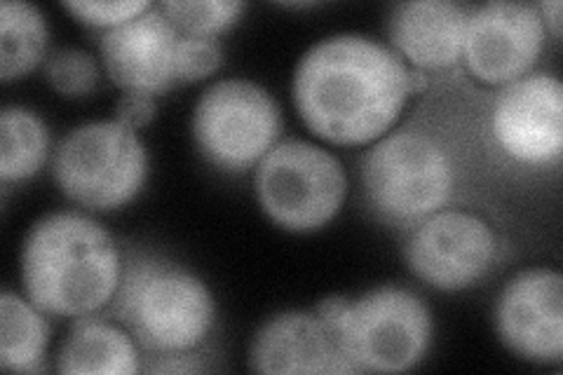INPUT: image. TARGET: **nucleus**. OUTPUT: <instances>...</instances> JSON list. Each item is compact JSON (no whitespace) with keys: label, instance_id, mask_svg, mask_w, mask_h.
Here are the masks:
<instances>
[{"label":"nucleus","instance_id":"nucleus-27","mask_svg":"<svg viewBox=\"0 0 563 375\" xmlns=\"http://www.w3.org/2000/svg\"><path fill=\"white\" fill-rule=\"evenodd\" d=\"M426 87V76L422 74H409V92H416V89Z\"/></svg>","mask_w":563,"mask_h":375},{"label":"nucleus","instance_id":"nucleus-10","mask_svg":"<svg viewBox=\"0 0 563 375\" xmlns=\"http://www.w3.org/2000/svg\"><path fill=\"white\" fill-rule=\"evenodd\" d=\"M542 41L544 24L536 8L488 3L467 14L463 59L482 82L512 85L533 68Z\"/></svg>","mask_w":563,"mask_h":375},{"label":"nucleus","instance_id":"nucleus-20","mask_svg":"<svg viewBox=\"0 0 563 375\" xmlns=\"http://www.w3.org/2000/svg\"><path fill=\"white\" fill-rule=\"evenodd\" d=\"M161 10L184 35L211 38L233 26L244 5L235 0H167Z\"/></svg>","mask_w":563,"mask_h":375},{"label":"nucleus","instance_id":"nucleus-18","mask_svg":"<svg viewBox=\"0 0 563 375\" xmlns=\"http://www.w3.org/2000/svg\"><path fill=\"white\" fill-rule=\"evenodd\" d=\"M47 324L26 300L10 291L0 298V364L8 371H38Z\"/></svg>","mask_w":563,"mask_h":375},{"label":"nucleus","instance_id":"nucleus-26","mask_svg":"<svg viewBox=\"0 0 563 375\" xmlns=\"http://www.w3.org/2000/svg\"><path fill=\"white\" fill-rule=\"evenodd\" d=\"M181 356H174V354H169V362H163V364H155V366H151L153 371H198L200 366L198 364H190V362H179Z\"/></svg>","mask_w":563,"mask_h":375},{"label":"nucleus","instance_id":"nucleus-12","mask_svg":"<svg viewBox=\"0 0 563 375\" xmlns=\"http://www.w3.org/2000/svg\"><path fill=\"white\" fill-rule=\"evenodd\" d=\"M563 89L552 76L507 85L493 111V132L507 155L526 165H548L563 151Z\"/></svg>","mask_w":563,"mask_h":375},{"label":"nucleus","instance_id":"nucleus-6","mask_svg":"<svg viewBox=\"0 0 563 375\" xmlns=\"http://www.w3.org/2000/svg\"><path fill=\"white\" fill-rule=\"evenodd\" d=\"M55 178L70 200L87 209L122 207L144 186V144L120 122L82 124L59 144Z\"/></svg>","mask_w":563,"mask_h":375},{"label":"nucleus","instance_id":"nucleus-21","mask_svg":"<svg viewBox=\"0 0 563 375\" xmlns=\"http://www.w3.org/2000/svg\"><path fill=\"white\" fill-rule=\"evenodd\" d=\"M97 64L80 49L55 52L45 64L47 82L64 97H82L97 85Z\"/></svg>","mask_w":563,"mask_h":375},{"label":"nucleus","instance_id":"nucleus-14","mask_svg":"<svg viewBox=\"0 0 563 375\" xmlns=\"http://www.w3.org/2000/svg\"><path fill=\"white\" fill-rule=\"evenodd\" d=\"M258 373H355L320 317L287 312L271 319L252 345Z\"/></svg>","mask_w":563,"mask_h":375},{"label":"nucleus","instance_id":"nucleus-5","mask_svg":"<svg viewBox=\"0 0 563 375\" xmlns=\"http://www.w3.org/2000/svg\"><path fill=\"white\" fill-rule=\"evenodd\" d=\"M362 181L368 205L383 219L418 223L449 202L453 167L434 139L401 130L366 153Z\"/></svg>","mask_w":563,"mask_h":375},{"label":"nucleus","instance_id":"nucleus-2","mask_svg":"<svg viewBox=\"0 0 563 375\" xmlns=\"http://www.w3.org/2000/svg\"><path fill=\"white\" fill-rule=\"evenodd\" d=\"M24 287L38 310L90 315L120 287V256L111 238L80 213H52L33 225L22 254Z\"/></svg>","mask_w":563,"mask_h":375},{"label":"nucleus","instance_id":"nucleus-7","mask_svg":"<svg viewBox=\"0 0 563 375\" xmlns=\"http://www.w3.org/2000/svg\"><path fill=\"white\" fill-rule=\"evenodd\" d=\"M256 195L268 217L306 232L329 223L345 198V172L331 153L306 141L271 148L256 169Z\"/></svg>","mask_w":563,"mask_h":375},{"label":"nucleus","instance_id":"nucleus-11","mask_svg":"<svg viewBox=\"0 0 563 375\" xmlns=\"http://www.w3.org/2000/svg\"><path fill=\"white\" fill-rule=\"evenodd\" d=\"M181 38L184 33L161 8H148L134 20L106 31L101 57L111 80L122 89L161 95L179 85Z\"/></svg>","mask_w":563,"mask_h":375},{"label":"nucleus","instance_id":"nucleus-17","mask_svg":"<svg viewBox=\"0 0 563 375\" xmlns=\"http://www.w3.org/2000/svg\"><path fill=\"white\" fill-rule=\"evenodd\" d=\"M47 47L43 14L29 3L5 0L0 5V74L10 82L38 64Z\"/></svg>","mask_w":563,"mask_h":375},{"label":"nucleus","instance_id":"nucleus-8","mask_svg":"<svg viewBox=\"0 0 563 375\" xmlns=\"http://www.w3.org/2000/svg\"><path fill=\"white\" fill-rule=\"evenodd\" d=\"M192 134L211 165L242 172L273 148L279 134V111L258 85L221 80L200 97Z\"/></svg>","mask_w":563,"mask_h":375},{"label":"nucleus","instance_id":"nucleus-9","mask_svg":"<svg viewBox=\"0 0 563 375\" xmlns=\"http://www.w3.org/2000/svg\"><path fill=\"white\" fill-rule=\"evenodd\" d=\"M498 256L490 225L465 211H437L422 219L407 242L411 271L434 289L457 291L479 282Z\"/></svg>","mask_w":563,"mask_h":375},{"label":"nucleus","instance_id":"nucleus-16","mask_svg":"<svg viewBox=\"0 0 563 375\" xmlns=\"http://www.w3.org/2000/svg\"><path fill=\"white\" fill-rule=\"evenodd\" d=\"M57 368L62 373L128 375L139 371V354L128 333L106 321L82 319L62 345Z\"/></svg>","mask_w":563,"mask_h":375},{"label":"nucleus","instance_id":"nucleus-15","mask_svg":"<svg viewBox=\"0 0 563 375\" xmlns=\"http://www.w3.org/2000/svg\"><path fill=\"white\" fill-rule=\"evenodd\" d=\"M467 12L444 0H413L390 14V41L420 68H446L463 57Z\"/></svg>","mask_w":563,"mask_h":375},{"label":"nucleus","instance_id":"nucleus-22","mask_svg":"<svg viewBox=\"0 0 563 375\" xmlns=\"http://www.w3.org/2000/svg\"><path fill=\"white\" fill-rule=\"evenodd\" d=\"M221 64V47L211 38L184 35L179 45V85L196 82L214 74Z\"/></svg>","mask_w":563,"mask_h":375},{"label":"nucleus","instance_id":"nucleus-24","mask_svg":"<svg viewBox=\"0 0 563 375\" xmlns=\"http://www.w3.org/2000/svg\"><path fill=\"white\" fill-rule=\"evenodd\" d=\"M155 115V103L151 95H139V92H128L115 106V122L125 124L130 130L146 128V124Z\"/></svg>","mask_w":563,"mask_h":375},{"label":"nucleus","instance_id":"nucleus-1","mask_svg":"<svg viewBox=\"0 0 563 375\" xmlns=\"http://www.w3.org/2000/svg\"><path fill=\"white\" fill-rule=\"evenodd\" d=\"M409 95V70L364 35L317 43L296 68L294 101L308 128L331 144L357 146L390 130Z\"/></svg>","mask_w":563,"mask_h":375},{"label":"nucleus","instance_id":"nucleus-19","mask_svg":"<svg viewBox=\"0 0 563 375\" xmlns=\"http://www.w3.org/2000/svg\"><path fill=\"white\" fill-rule=\"evenodd\" d=\"M49 136L38 115L20 106H8L0 118V176L22 181L38 172L47 157Z\"/></svg>","mask_w":563,"mask_h":375},{"label":"nucleus","instance_id":"nucleus-13","mask_svg":"<svg viewBox=\"0 0 563 375\" xmlns=\"http://www.w3.org/2000/svg\"><path fill=\"white\" fill-rule=\"evenodd\" d=\"M561 275L556 271H526L507 284L496 308L503 343L523 360L556 364L563 354Z\"/></svg>","mask_w":563,"mask_h":375},{"label":"nucleus","instance_id":"nucleus-4","mask_svg":"<svg viewBox=\"0 0 563 375\" xmlns=\"http://www.w3.org/2000/svg\"><path fill=\"white\" fill-rule=\"evenodd\" d=\"M352 371L397 373L416 366L432 335L428 308L411 291L383 287L324 324Z\"/></svg>","mask_w":563,"mask_h":375},{"label":"nucleus","instance_id":"nucleus-23","mask_svg":"<svg viewBox=\"0 0 563 375\" xmlns=\"http://www.w3.org/2000/svg\"><path fill=\"white\" fill-rule=\"evenodd\" d=\"M70 14L90 26H120L141 12H146L151 5L141 3V0H130V3H66L64 5Z\"/></svg>","mask_w":563,"mask_h":375},{"label":"nucleus","instance_id":"nucleus-3","mask_svg":"<svg viewBox=\"0 0 563 375\" xmlns=\"http://www.w3.org/2000/svg\"><path fill=\"white\" fill-rule=\"evenodd\" d=\"M118 315L136 341L157 354L200 345L214 321L205 284L161 261H136L120 277Z\"/></svg>","mask_w":563,"mask_h":375},{"label":"nucleus","instance_id":"nucleus-25","mask_svg":"<svg viewBox=\"0 0 563 375\" xmlns=\"http://www.w3.org/2000/svg\"><path fill=\"white\" fill-rule=\"evenodd\" d=\"M542 12H544V20H548L552 26V33L561 35V3L559 0H554V3H544Z\"/></svg>","mask_w":563,"mask_h":375}]
</instances>
